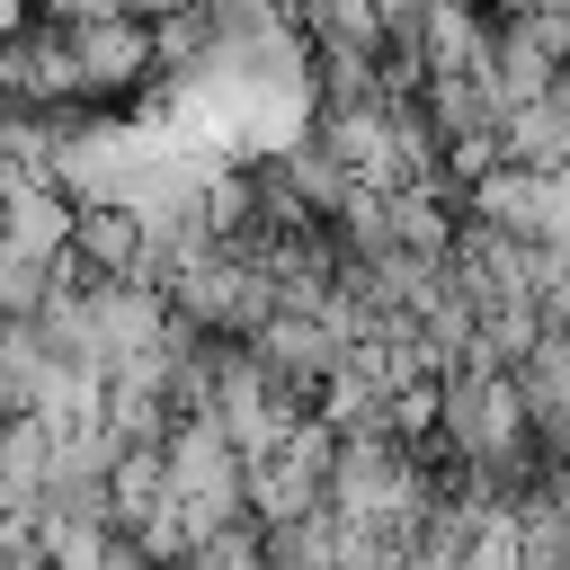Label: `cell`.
<instances>
[{"label":"cell","mask_w":570,"mask_h":570,"mask_svg":"<svg viewBox=\"0 0 570 570\" xmlns=\"http://www.w3.org/2000/svg\"><path fill=\"white\" fill-rule=\"evenodd\" d=\"M499 142H508V160H525V169H561V160H570V89L552 80L543 98H517V107L499 116Z\"/></svg>","instance_id":"cell-1"}]
</instances>
